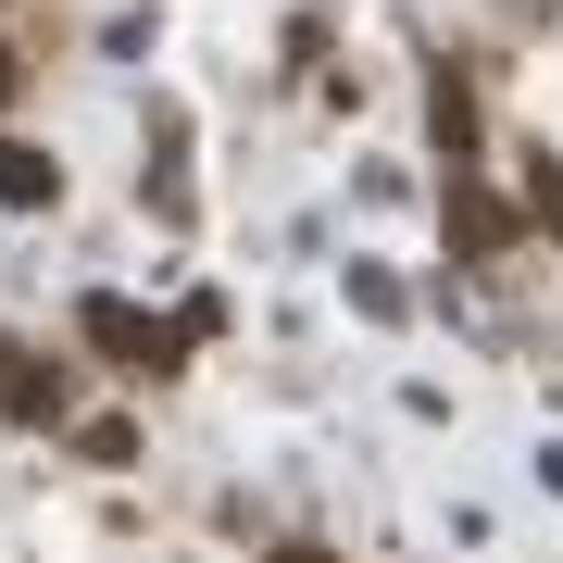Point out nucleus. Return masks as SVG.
<instances>
[{"label": "nucleus", "mask_w": 563, "mask_h": 563, "mask_svg": "<svg viewBox=\"0 0 563 563\" xmlns=\"http://www.w3.org/2000/svg\"><path fill=\"white\" fill-rule=\"evenodd\" d=\"M0 201H51V163L38 151H0Z\"/></svg>", "instance_id": "f03ea898"}, {"label": "nucleus", "mask_w": 563, "mask_h": 563, "mask_svg": "<svg viewBox=\"0 0 563 563\" xmlns=\"http://www.w3.org/2000/svg\"><path fill=\"white\" fill-rule=\"evenodd\" d=\"M88 339H101V351H125V363H163V351H176V325H139L125 301H88Z\"/></svg>", "instance_id": "f257e3e1"}]
</instances>
